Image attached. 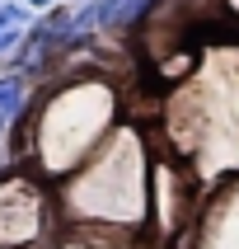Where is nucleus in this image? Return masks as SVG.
<instances>
[{
  "instance_id": "obj_1",
  "label": "nucleus",
  "mask_w": 239,
  "mask_h": 249,
  "mask_svg": "<svg viewBox=\"0 0 239 249\" xmlns=\"http://www.w3.org/2000/svg\"><path fill=\"white\" fill-rule=\"evenodd\" d=\"M141 10H145V0H103V5H98V24L122 28V24H131Z\"/></svg>"
},
{
  "instance_id": "obj_2",
  "label": "nucleus",
  "mask_w": 239,
  "mask_h": 249,
  "mask_svg": "<svg viewBox=\"0 0 239 249\" xmlns=\"http://www.w3.org/2000/svg\"><path fill=\"white\" fill-rule=\"evenodd\" d=\"M19 104H24V80L19 75H0V118L19 113Z\"/></svg>"
},
{
  "instance_id": "obj_3",
  "label": "nucleus",
  "mask_w": 239,
  "mask_h": 249,
  "mask_svg": "<svg viewBox=\"0 0 239 249\" xmlns=\"http://www.w3.org/2000/svg\"><path fill=\"white\" fill-rule=\"evenodd\" d=\"M33 5H52V0H33Z\"/></svg>"
}]
</instances>
